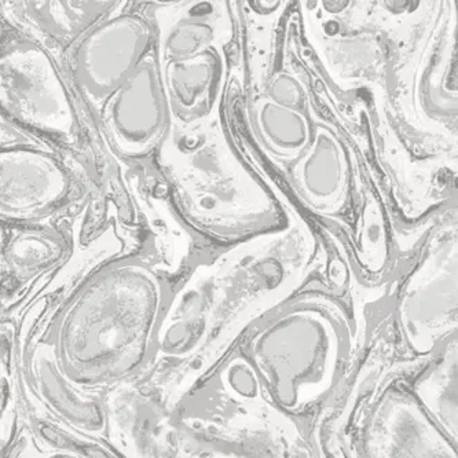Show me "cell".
<instances>
[{
	"mask_svg": "<svg viewBox=\"0 0 458 458\" xmlns=\"http://www.w3.org/2000/svg\"><path fill=\"white\" fill-rule=\"evenodd\" d=\"M369 343L344 301L306 291L274 307L237 347L271 401L321 439L369 360Z\"/></svg>",
	"mask_w": 458,
	"mask_h": 458,
	"instance_id": "obj_1",
	"label": "cell"
},
{
	"mask_svg": "<svg viewBox=\"0 0 458 458\" xmlns=\"http://www.w3.org/2000/svg\"><path fill=\"white\" fill-rule=\"evenodd\" d=\"M168 292L138 255L94 271L55 314V358L64 376L98 387L148 369Z\"/></svg>",
	"mask_w": 458,
	"mask_h": 458,
	"instance_id": "obj_2",
	"label": "cell"
},
{
	"mask_svg": "<svg viewBox=\"0 0 458 458\" xmlns=\"http://www.w3.org/2000/svg\"><path fill=\"white\" fill-rule=\"evenodd\" d=\"M170 411L199 458H327L316 432L271 401L238 347Z\"/></svg>",
	"mask_w": 458,
	"mask_h": 458,
	"instance_id": "obj_3",
	"label": "cell"
},
{
	"mask_svg": "<svg viewBox=\"0 0 458 458\" xmlns=\"http://www.w3.org/2000/svg\"><path fill=\"white\" fill-rule=\"evenodd\" d=\"M64 68L46 48L25 36L0 48V114L28 131L69 150L87 174L93 145L78 109V93L68 87Z\"/></svg>",
	"mask_w": 458,
	"mask_h": 458,
	"instance_id": "obj_4",
	"label": "cell"
},
{
	"mask_svg": "<svg viewBox=\"0 0 458 458\" xmlns=\"http://www.w3.org/2000/svg\"><path fill=\"white\" fill-rule=\"evenodd\" d=\"M325 446L327 458H458L398 372L355 401Z\"/></svg>",
	"mask_w": 458,
	"mask_h": 458,
	"instance_id": "obj_5",
	"label": "cell"
},
{
	"mask_svg": "<svg viewBox=\"0 0 458 458\" xmlns=\"http://www.w3.org/2000/svg\"><path fill=\"white\" fill-rule=\"evenodd\" d=\"M153 38L152 25L145 18L122 12L89 30L69 51L64 69L94 116L152 53Z\"/></svg>",
	"mask_w": 458,
	"mask_h": 458,
	"instance_id": "obj_6",
	"label": "cell"
},
{
	"mask_svg": "<svg viewBox=\"0 0 458 458\" xmlns=\"http://www.w3.org/2000/svg\"><path fill=\"white\" fill-rule=\"evenodd\" d=\"M84 183L61 153L0 152V224L51 221L83 193Z\"/></svg>",
	"mask_w": 458,
	"mask_h": 458,
	"instance_id": "obj_7",
	"label": "cell"
},
{
	"mask_svg": "<svg viewBox=\"0 0 458 458\" xmlns=\"http://www.w3.org/2000/svg\"><path fill=\"white\" fill-rule=\"evenodd\" d=\"M99 128L116 157L140 161L167 132L170 106L155 51L114 91L97 114Z\"/></svg>",
	"mask_w": 458,
	"mask_h": 458,
	"instance_id": "obj_8",
	"label": "cell"
},
{
	"mask_svg": "<svg viewBox=\"0 0 458 458\" xmlns=\"http://www.w3.org/2000/svg\"><path fill=\"white\" fill-rule=\"evenodd\" d=\"M125 2H4L0 4L7 24L48 51L57 63L79 40L112 15L125 9Z\"/></svg>",
	"mask_w": 458,
	"mask_h": 458,
	"instance_id": "obj_9",
	"label": "cell"
},
{
	"mask_svg": "<svg viewBox=\"0 0 458 458\" xmlns=\"http://www.w3.org/2000/svg\"><path fill=\"white\" fill-rule=\"evenodd\" d=\"M69 233L57 217L42 224L6 225L2 247V292L18 298L71 255ZM0 292V293H2Z\"/></svg>",
	"mask_w": 458,
	"mask_h": 458,
	"instance_id": "obj_10",
	"label": "cell"
},
{
	"mask_svg": "<svg viewBox=\"0 0 458 458\" xmlns=\"http://www.w3.org/2000/svg\"><path fill=\"white\" fill-rule=\"evenodd\" d=\"M458 337H447L437 352L401 380L429 419L458 445Z\"/></svg>",
	"mask_w": 458,
	"mask_h": 458,
	"instance_id": "obj_11",
	"label": "cell"
},
{
	"mask_svg": "<svg viewBox=\"0 0 458 458\" xmlns=\"http://www.w3.org/2000/svg\"><path fill=\"white\" fill-rule=\"evenodd\" d=\"M168 106H176L186 114L203 98L211 81V63L206 57L170 61L167 68H160Z\"/></svg>",
	"mask_w": 458,
	"mask_h": 458,
	"instance_id": "obj_12",
	"label": "cell"
},
{
	"mask_svg": "<svg viewBox=\"0 0 458 458\" xmlns=\"http://www.w3.org/2000/svg\"><path fill=\"white\" fill-rule=\"evenodd\" d=\"M342 178V161L336 145L331 138L319 137L301 170L307 191L317 197L332 196L339 189Z\"/></svg>",
	"mask_w": 458,
	"mask_h": 458,
	"instance_id": "obj_13",
	"label": "cell"
},
{
	"mask_svg": "<svg viewBox=\"0 0 458 458\" xmlns=\"http://www.w3.org/2000/svg\"><path fill=\"white\" fill-rule=\"evenodd\" d=\"M259 119L266 137L280 149H298L306 140V123L288 107L263 105Z\"/></svg>",
	"mask_w": 458,
	"mask_h": 458,
	"instance_id": "obj_14",
	"label": "cell"
},
{
	"mask_svg": "<svg viewBox=\"0 0 458 458\" xmlns=\"http://www.w3.org/2000/svg\"><path fill=\"white\" fill-rule=\"evenodd\" d=\"M208 30L203 25L181 22L168 30L161 43V51L168 61L188 60L204 47L208 42Z\"/></svg>",
	"mask_w": 458,
	"mask_h": 458,
	"instance_id": "obj_15",
	"label": "cell"
},
{
	"mask_svg": "<svg viewBox=\"0 0 458 458\" xmlns=\"http://www.w3.org/2000/svg\"><path fill=\"white\" fill-rule=\"evenodd\" d=\"M30 149L42 152L61 153L50 140L28 131L21 125L0 114V152Z\"/></svg>",
	"mask_w": 458,
	"mask_h": 458,
	"instance_id": "obj_16",
	"label": "cell"
},
{
	"mask_svg": "<svg viewBox=\"0 0 458 458\" xmlns=\"http://www.w3.org/2000/svg\"><path fill=\"white\" fill-rule=\"evenodd\" d=\"M274 94L277 96L278 99L284 104H296L301 99V94L298 93V89L295 87H292L288 81H280L278 84L276 83L274 86Z\"/></svg>",
	"mask_w": 458,
	"mask_h": 458,
	"instance_id": "obj_17",
	"label": "cell"
},
{
	"mask_svg": "<svg viewBox=\"0 0 458 458\" xmlns=\"http://www.w3.org/2000/svg\"><path fill=\"white\" fill-rule=\"evenodd\" d=\"M7 35V21L4 20V14H2V10H0V48L4 45V39H6Z\"/></svg>",
	"mask_w": 458,
	"mask_h": 458,
	"instance_id": "obj_18",
	"label": "cell"
},
{
	"mask_svg": "<svg viewBox=\"0 0 458 458\" xmlns=\"http://www.w3.org/2000/svg\"><path fill=\"white\" fill-rule=\"evenodd\" d=\"M4 233H6V225L0 224V255H2V247H4ZM0 292H2V260H0Z\"/></svg>",
	"mask_w": 458,
	"mask_h": 458,
	"instance_id": "obj_19",
	"label": "cell"
}]
</instances>
